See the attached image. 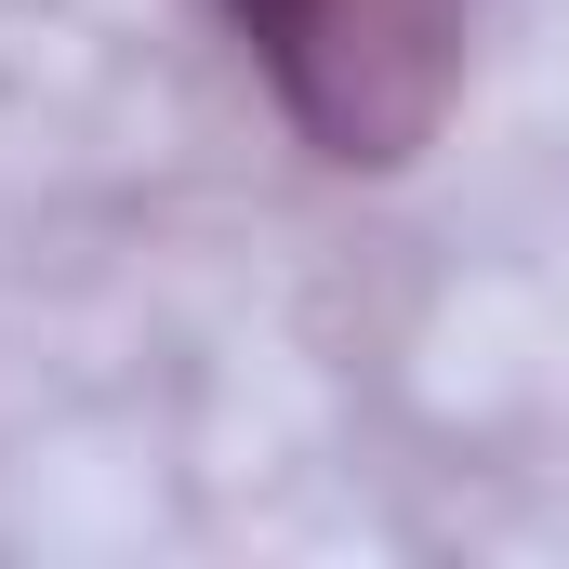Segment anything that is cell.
I'll return each instance as SVG.
<instances>
[{
    "label": "cell",
    "instance_id": "1",
    "mask_svg": "<svg viewBox=\"0 0 569 569\" xmlns=\"http://www.w3.org/2000/svg\"><path fill=\"white\" fill-rule=\"evenodd\" d=\"M226 27L252 40L266 93L291 133L345 172H398L463 93V27L477 0H226Z\"/></svg>",
    "mask_w": 569,
    "mask_h": 569
}]
</instances>
